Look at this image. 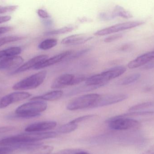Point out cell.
<instances>
[{"mask_svg": "<svg viewBox=\"0 0 154 154\" xmlns=\"http://www.w3.org/2000/svg\"><path fill=\"white\" fill-rule=\"evenodd\" d=\"M57 133L54 132L27 133L6 137L0 140V146L12 147L19 143L38 142L42 140L56 137Z\"/></svg>", "mask_w": 154, "mask_h": 154, "instance_id": "obj_1", "label": "cell"}, {"mask_svg": "<svg viewBox=\"0 0 154 154\" xmlns=\"http://www.w3.org/2000/svg\"><path fill=\"white\" fill-rule=\"evenodd\" d=\"M48 104L42 100H32L18 107L15 111V117L18 118H31L38 117L41 112L47 109Z\"/></svg>", "mask_w": 154, "mask_h": 154, "instance_id": "obj_2", "label": "cell"}, {"mask_svg": "<svg viewBox=\"0 0 154 154\" xmlns=\"http://www.w3.org/2000/svg\"><path fill=\"white\" fill-rule=\"evenodd\" d=\"M126 71V68L125 67L116 66L99 74L88 77L85 84L89 86H105L109 81L120 77Z\"/></svg>", "mask_w": 154, "mask_h": 154, "instance_id": "obj_3", "label": "cell"}, {"mask_svg": "<svg viewBox=\"0 0 154 154\" xmlns=\"http://www.w3.org/2000/svg\"><path fill=\"white\" fill-rule=\"evenodd\" d=\"M47 71H42L31 76L27 77L13 86V89L16 90L34 89L43 83L47 77Z\"/></svg>", "mask_w": 154, "mask_h": 154, "instance_id": "obj_4", "label": "cell"}, {"mask_svg": "<svg viewBox=\"0 0 154 154\" xmlns=\"http://www.w3.org/2000/svg\"><path fill=\"white\" fill-rule=\"evenodd\" d=\"M100 96V95L97 93L86 94L80 96L71 100L68 105L67 108L70 111H74L92 108Z\"/></svg>", "mask_w": 154, "mask_h": 154, "instance_id": "obj_5", "label": "cell"}, {"mask_svg": "<svg viewBox=\"0 0 154 154\" xmlns=\"http://www.w3.org/2000/svg\"><path fill=\"white\" fill-rule=\"evenodd\" d=\"M108 123L110 129L119 131L137 129L141 126V122L122 115L111 118L109 119Z\"/></svg>", "mask_w": 154, "mask_h": 154, "instance_id": "obj_6", "label": "cell"}, {"mask_svg": "<svg viewBox=\"0 0 154 154\" xmlns=\"http://www.w3.org/2000/svg\"><path fill=\"white\" fill-rule=\"evenodd\" d=\"M144 23L143 21H134L126 22L117 24L115 25L104 28L97 31L94 33L96 36H105L112 34L116 33L119 32L132 28H135L137 26L142 25Z\"/></svg>", "mask_w": 154, "mask_h": 154, "instance_id": "obj_7", "label": "cell"}, {"mask_svg": "<svg viewBox=\"0 0 154 154\" xmlns=\"http://www.w3.org/2000/svg\"><path fill=\"white\" fill-rule=\"evenodd\" d=\"M31 96V94L25 91H17L8 94L0 99V108H5L13 103L27 99Z\"/></svg>", "mask_w": 154, "mask_h": 154, "instance_id": "obj_8", "label": "cell"}, {"mask_svg": "<svg viewBox=\"0 0 154 154\" xmlns=\"http://www.w3.org/2000/svg\"><path fill=\"white\" fill-rule=\"evenodd\" d=\"M128 98L126 94H110V95H100L99 99L93 105V108L100 107L109 105L116 104L125 100Z\"/></svg>", "mask_w": 154, "mask_h": 154, "instance_id": "obj_9", "label": "cell"}, {"mask_svg": "<svg viewBox=\"0 0 154 154\" xmlns=\"http://www.w3.org/2000/svg\"><path fill=\"white\" fill-rule=\"evenodd\" d=\"M48 58V56L46 55H40L36 56L24 64H22L20 67L15 70L12 73L13 74H18L27 71L31 69H34L35 67L45 61Z\"/></svg>", "mask_w": 154, "mask_h": 154, "instance_id": "obj_10", "label": "cell"}, {"mask_svg": "<svg viewBox=\"0 0 154 154\" xmlns=\"http://www.w3.org/2000/svg\"><path fill=\"white\" fill-rule=\"evenodd\" d=\"M23 61L22 57L18 56L2 59L0 60V70H16L22 65Z\"/></svg>", "mask_w": 154, "mask_h": 154, "instance_id": "obj_11", "label": "cell"}, {"mask_svg": "<svg viewBox=\"0 0 154 154\" xmlns=\"http://www.w3.org/2000/svg\"><path fill=\"white\" fill-rule=\"evenodd\" d=\"M73 52L74 51L72 50L66 51L49 58H48L45 61L35 67L34 70L41 69L59 63L63 60L65 59L66 58H68L69 56H71Z\"/></svg>", "mask_w": 154, "mask_h": 154, "instance_id": "obj_12", "label": "cell"}, {"mask_svg": "<svg viewBox=\"0 0 154 154\" xmlns=\"http://www.w3.org/2000/svg\"><path fill=\"white\" fill-rule=\"evenodd\" d=\"M92 38V36L84 33L73 34L63 39L61 43L66 45H80L91 40Z\"/></svg>", "mask_w": 154, "mask_h": 154, "instance_id": "obj_13", "label": "cell"}, {"mask_svg": "<svg viewBox=\"0 0 154 154\" xmlns=\"http://www.w3.org/2000/svg\"><path fill=\"white\" fill-rule=\"evenodd\" d=\"M57 123L55 121H43L34 123L28 126L25 129L27 133H38L51 130L56 127Z\"/></svg>", "mask_w": 154, "mask_h": 154, "instance_id": "obj_14", "label": "cell"}, {"mask_svg": "<svg viewBox=\"0 0 154 154\" xmlns=\"http://www.w3.org/2000/svg\"><path fill=\"white\" fill-rule=\"evenodd\" d=\"M75 75L69 73L62 74L59 76L51 84V88L54 89L63 88L68 86H73Z\"/></svg>", "mask_w": 154, "mask_h": 154, "instance_id": "obj_15", "label": "cell"}, {"mask_svg": "<svg viewBox=\"0 0 154 154\" xmlns=\"http://www.w3.org/2000/svg\"><path fill=\"white\" fill-rule=\"evenodd\" d=\"M153 60L151 52H146L138 56L134 59L130 61L128 64V67L130 69L137 68L145 66L148 62Z\"/></svg>", "mask_w": 154, "mask_h": 154, "instance_id": "obj_16", "label": "cell"}, {"mask_svg": "<svg viewBox=\"0 0 154 154\" xmlns=\"http://www.w3.org/2000/svg\"><path fill=\"white\" fill-rule=\"evenodd\" d=\"M63 95L62 90H56L48 92L41 96L34 97L31 99L32 100H42V101H55L60 99Z\"/></svg>", "mask_w": 154, "mask_h": 154, "instance_id": "obj_17", "label": "cell"}, {"mask_svg": "<svg viewBox=\"0 0 154 154\" xmlns=\"http://www.w3.org/2000/svg\"><path fill=\"white\" fill-rule=\"evenodd\" d=\"M128 112H154V103L151 102H144L135 105L129 108Z\"/></svg>", "mask_w": 154, "mask_h": 154, "instance_id": "obj_18", "label": "cell"}, {"mask_svg": "<svg viewBox=\"0 0 154 154\" xmlns=\"http://www.w3.org/2000/svg\"><path fill=\"white\" fill-rule=\"evenodd\" d=\"M103 86H101V85H99V86H89V85L84 84V85H83V86L75 88L74 89L72 90L68 94V96H74V95H77V94L84 93V92H88V91L97 89Z\"/></svg>", "mask_w": 154, "mask_h": 154, "instance_id": "obj_19", "label": "cell"}, {"mask_svg": "<svg viewBox=\"0 0 154 154\" xmlns=\"http://www.w3.org/2000/svg\"><path fill=\"white\" fill-rule=\"evenodd\" d=\"M22 49L20 47H12L0 51V59L17 56L21 52Z\"/></svg>", "mask_w": 154, "mask_h": 154, "instance_id": "obj_20", "label": "cell"}, {"mask_svg": "<svg viewBox=\"0 0 154 154\" xmlns=\"http://www.w3.org/2000/svg\"><path fill=\"white\" fill-rule=\"evenodd\" d=\"M114 18L120 17L125 19H130L133 17L132 14L122 6L116 5L112 12Z\"/></svg>", "mask_w": 154, "mask_h": 154, "instance_id": "obj_21", "label": "cell"}, {"mask_svg": "<svg viewBox=\"0 0 154 154\" xmlns=\"http://www.w3.org/2000/svg\"><path fill=\"white\" fill-rule=\"evenodd\" d=\"M57 44V40L56 39H48L42 41L38 45V48L42 50H48L54 48Z\"/></svg>", "mask_w": 154, "mask_h": 154, "instance_id": "obj_22", "label": "cell"}, {"mask_svg": "<svg viewBox=\"0 0 154 154\" xmlns=\"http://www.w3.org/2000/svg\"><path fill=\"white\" fill-rule=\"evenodd\" d=\"M75 27L73 26H67L57 30H53L47 32L45 33L46 35H55L59 34H65L67 33L70 32L75 30Z\"/></svg>", "mask_w": 154, "mask_h": 154, "instance_id": "obj_23", "label": "cell"}, {"mask_svg": "<svg viewBox=\"0 0 154 154\" xmlns=\"http://www.w3.org/2000/svg\"><path fill=\"white\" fill-rule=\"evenodd\" d=\"M141 74L139 73H134L130 76L126 77L119 82V84L122 86L130 85L136 82L141 77Z\"/></svg>", "mask_w": 154, "mask_h": 154, "instance_id": "obj_24", "label": "cell"}, {"mask_svg": "<svg viewBox=\"0 0 154 154\" xmlns=\"http://www.w3.org/2000/svg\"><path fill=\"white\" fill-rule=\"evenodd\" d=\"M78 128L77 124H72L69 122L66 124L63 125L58 129L57 132L60 134H69L75 131Z\"/></svg>", "mask_w": 154, "mask_h": 154, "instance_id": "obj_25", "label": "cell"}, {"mask_svg": "<svg viewBox=\"0 0 154 154\" xmlns=\"http://www.w3.org/2000/svg\"><path fill=\"white\" fill-rule=\"evenodd\" d=\"M22 39V37L17 36H9L0 38V47L10 42L17 41Z\"/></svg>", "mask_w": 154, "mask_h": 154, "instance_id": "obj_26", "label": "cell"}, {"mask_svg": "<svg viewBox=\"0 0 154 154\" xmlns=\"http://www.w3.org/2000/svg\"><path fill=\"white\" fill-rule=\"evenodd\" d=\"M18 8L17 5H9V6H1L0 5V14L6 13L15 11Z\"/></svg>", "mask_w": 154, "mask_h": 154, "instance_id": "obj_27", "label": "cell"}, {"mask_svg": "<svg viewBox=\"0 0 154 154\" xmlns=\"http://www.w3.org/2000/svg\"><path fill=\"white\" fill-rule=\"evenodd\" d=\"M123 37V34L121 33H117V34H113L110 36H108L106 38L104 39V41L106 43L112 42L117 40L121 39Z\"/></svg>", "mask_w": 154, "mask_h": 154, "instance_id": "obj_28", "label": "cell"}, {"mask_svg": "<svg viewBox=\"0 0 154 154\" xmlns=\"http://www.w3.org/2000/svg\"><path fill=\"white\" fill-rule=\"evenodd\" d=\"M94 115H87L83 116L80 117L78 118L74 119L72 121H70V123L72 124H78V123H80L83 121L87 120V119H89L91 118L94 116Z\"/></svg>", "mask_w": 154, "mask_h": 154, "instance_id": "obj_29", "label": "cell"}, {"mask_svg": "<svg viewBox=\"0 0 154 154\" xmlns=\"http://www.w3.org/2000/svg\"><path fill=\"white\" fill-rule=\"evenodd\" d=\"M90 50V49H84L78 51V52L72 54L71 56H70L69 58L70 59H75L77 58H79L81 56H83L84 54L87 53V52H88Z\"/></svg>", "mask_w": 154, "mask_h": 154, "instance_id": "obj_30", "label": "cell"}, {"mask_svg": "<svg viewBox=\"0 0 154 154\" xmlns=\"http://www.w3.org/2000/svg\"><path fill=\"white\" fill-rule=\"evenodd\" d=\"M14 149L10 146H2L0 147V154H10Z\"/></svg>", "mask_w": 154, "mask_h": 154, "instance_id": "obj_31", "label": "cell"}, {"mask_svg": "<svg viewBox=\"0 0 154 154\" xmlns=\"http://www.w3.org/2000/svg\"><path fill=\"white\" fill-rule=\"evenodd\" d=\"M37 13L38 15L42 19H47L49 18L50 15L48 13L42 9H39L37 11Z\"/></svg>", "mask_w": 154, "mask_h": 154, "instance_id": "obj_32", "label": "cell"}, {"mask_svg": "<svg viewBox=\"0 0 154 154\" xmlns=\"http://www.w3.org/2000/svg\"><path fill=\"white\" fill-rule=\"evenodd\" d=\"M100 17L101 20H112L115 18L113 16L112 13H101L100 14Z\"/></svg>", "mask_w": 154, "mask_h": 154, "instance_id": "obj_33", "label": "cell"}, {"mask_svg": "<svg viewBox=\"0 0 154 154\" xmlns=\"http://www.w3.org/2000/svg\"><path fill=\"white\" fill-rule=\"evenodd\" d=\"M16 129L15 127L14 126H5L0 127V134L3 133H8L13 131Z\"/></svg>", "mask_w": 154, "mask_h": 154, "instance_id": "obj_34", "label": "cell"}, {"mask_svg": "<svg viewBox=\"0 0 154 154\" xmlns=\"http://www.w3.org/2000/svg\"><path fill=\"white\" fill-rule=\"evenodd\" d=\"M13 28L10 26H4L0 27V35L8 32L12 30Z\"/></svg>", "mask_w": 154, "mask_h": 154, "instance_id": "obj_35", "label": "cell"}, {"mask_svg": "<svg viewBox=\"0 0 154 154\" xmlns=\"http://www.w3.org/2000/svg\"><path fill=\"white\" fill-rule=\"evenodd\" d=\"M11 17L9 15L0 16V24H2L9 21L11 20Z\"/></svg>", "mask_w": 154, "mask_h": 154, "instance_id": "obj_36", "label": "cell"}, {"mask_svg": "<svg viewBox=\"0 0 154 154\" xmlns=\"http://www.w3.org/2000/svg\"><path fill=\"white\" fill-rule=\"evenodd\" d=\"M144 69L150 70L154 68V61H151L145 65L143 67Z\"/></svg>", "mask_w": 154, "mask_h": 154, "instance_id": "obj_37", "label": "cell"}, {"mask_svg": "<svg viewBox=\"0 0 154 154\" xmlns=\"http://www.w3.org/2000/svg\"><path fill=\"white\" fill-rule=\"evenodd\" d=\"M143 154H154V144L148 148Z\"/></svg>", "mask_w": 154, "mask_h": 154, "instance_id": "obj_38", "label": "cell"}, {"mask_svg": "<svg viewBox=\"0 0 154 154\" xmlns=\"http://www.w3.org/2000/svg\"><path fill=\"white\" fill-rule=\"evenodd\" d=\"M75 154H89L87 152H79Z\"/></svg>", "mask_w": 154, "mask_h": 154, "instance_id": "obj_39", "label": "cell"}, {"mask_svg": "<svg viewBox=\"0 0 154 154\" xmlns=\"http://www.w3.org/2000/svg\"><path fill=\"white\" fill-rule=\"evenodd\" d=\"M151 52H152V56L154 60V50L151 51Z\"/></svg>", "mask_w": 154, "mask_h": 154, "instance_id": "obj_40", "label": "cell"}]
</instances>
